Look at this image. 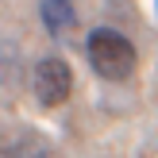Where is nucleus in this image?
<instances>
[{
  "instance_id": "obj_1",
  "label": "nucleus",
  "mask_w": 158,
  "mask_h": 158,
  "mask_svg": "<svg viewBox=\"0 0 158 158\" xmlns=\"http://www.w3.org/2000/svg\"><path fill=\"white\" fill-rule=\"evenodd\" d=\"M85 54H89V66L97 77H104V81H127L131 73H135V43H131L127 35H120L116 27H97L89 31V39H85Z\"/></svg>"
},
{
  "instance_id": "obj_2",
  "label": "nucleus",
  "mask_w": 158,
  "mask_h": 158,
  "mask_svg": "<svg viewBox=\"0 0 158 158\" xmlns=\"http://www.w3.org/2000/svg\"><path fill=\"white\" fill-rule=\"evenodd\" d=\"M73 93V69L66 58H43L35 66V97L43 108H62Z\"/></svg>"
},
{
  "instance_id": "obj_3",
  "label": "nucleus",
  "mask_w": 158,
  "mask_h": 158,
  "mask_svg": "<svg viewBox=\"0 0 158 158\" xmlns=\"http://www.w3.org/2000/svg\"><path fill=\"white\" fill-rule=\"evenodd\" d=\"M39 19H43L46 35H54V39H66L69 31L77 27L73 0H43V4H39Z\"/></svg>"
},
{
  "instance_id": "obj_4",
  "label": "nucleus",
  "mask_w": 158,
  "mask_h": 158,
  "mask_svg": "<svg viewBox=\"0 0 158 158\" xmlns=\"http://www.w3.org/2000/svg\"><path fill=\"white\" fill-rule=\"evenodd\" d=\"M154 12H158V0H154Z\"/></svg>"
}]
</instances>
